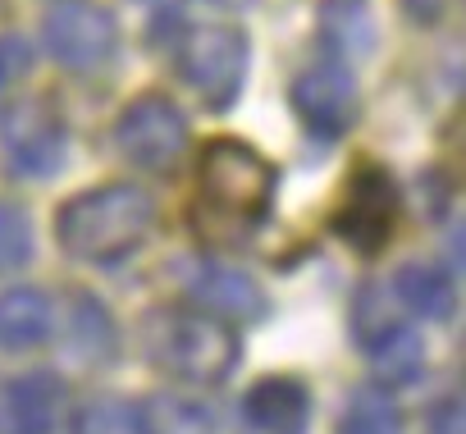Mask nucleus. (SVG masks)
Wrapping results in <instances>:
<instances>
[{"label":"nucleus","mask_w":466,"mask_h":434,"mask_svg":"<svg viewBox=\"0 0 466 434\" xmlns=\"http://www.w3.org/2000/svg\"><path fill=\"white\" fill-rule=\"evenodd\" d=\"M279 169L243 137H210L197 156L192 234L206 247H243L270 215Z\"/></svg>","instance_id":"1"},{"label":"nucleus","mask_w":466,"mask_h":434,"mask_svg":"<svg viewBox=\"0 0 466 434\" xmlns=\"http://www.w3.org/2000/svg\"><path fill=\"white\" fill-rule=\"evenodd\" d=\"M160 220L156 197L137 183H101L92 192H78L60 206L56 238L74 261L87 266H115L133 257Z\"/></svg>","instance_id":"2"},{"label":"nucleus","mask_w":466,"mask_h":434,"mask_svg":"<svg viewBox=\"0 0 466 434\" xmlns=\"http://www.w3.org/2000/svg\"><path fill=\"white\" fill-rule=\"evenodd\" d=\"M142 352L160 375L192 389H210L233 375L243 348L224 320L197 307H156L142 320Z\"/></svg>","instance_id":"3"},{"label":"nucleus","mask_w":466,"mask_h":434,"mask_svg":"<svg viewBox=\"0 0 466 434\" xmlns=\"http://www.w3.org/2000/svg\"><path fill=\"white\" fill-rule=\"evenodd\" d=\"M398 215H402L398 178L375 160H357V169L348 174V187L339 197V210H334V234L357 257H380L398 229Z\"/></svg>","instance_id":"4"},{"label":"nucleus","mask_w":466,"mask_h":434,"mask_svg":"<svg viewBox=\"0 0 466 434\" xmlns=\"http://www.w3.org/2000/svg\"><path fill=\"white\" fill-rule=\"evenodd\" d=\"M248 33L233 24H210L183 37L178 46V78L206 101V110H228L248 78Z\"/></svg>","instance_id":"5"},{"label":"nucleus","mask_w":466,"mask_h":434,"mask_svg":"<svg viewBox=\"0 0 466 434\" xmlns=\"http://www.w3.org/2000/svg\"><path fill=\"white\" fill-rule=\"evenodd\" d=\"M115 146L128 165L151 169V174H169L178 165V156L187 151V119L169 96L142 92L115 119Z\"/></svg>","instance_id":"6"},{"label":"nucleus","mask_w":466,"mask_h":434,"mask_svg":"<svg viewBox=\"0 0 466 434\" xmlns=\"http://www.w3.org/2000/svg\"><path fill=\"white\" fill-rule=\"evenodd\" d=\"M42 42H46L56 65H65L74 74H87V69H101L115 56L119 24L106 5H96V0H69V5H56L46 15Z\"/></svg>","instance_id":"7"},{"label":"nucleus","mask_w":466,"mask_h":434,"mask_svg":"<svg viewBox=\"0 0 466 434\" xmlns=\"http://www.w3.org/2000/svg\"><path fill=\"white\" fill-rule=\"evenodd\" d=\"M0 146L19 178H56L69 156V133L46 101H19L0 119Z\"/></svg>","instance_id":"8"},{"label":"nucleus","mask_w":466,"mask_h":434,"mask_svg":"<svg viewBox=\"0 0 466 434\" xmlns=\"http://www.w3.org/2000/svg\"><path fill=\"white\" fill-rule=\"evenodd\" d=\"M302 128L316 137V142H334L343 137L357 115H361V92H357V78L352 69H343L339 60L329 65H311L293 78V92H289Z\"/></svg>","instance_id":"9"},{"label":"nucleus","mask_w":466,"mask_h":434,"mask_svg":"<svg viewBox=\"0 0 466 434\" xmlns=\"http://www.w3.org/2000/svg\"><path fill=\"white\" fill-rule=\"evenodd\" d=\"M187 298L197 302V311L215 316V320H243V325H257L270 316V298L261 293V284L233 266H215V261H201L192 275H187Z\"/></svg>","instance_id":"10"},{"label":"nucleus","mask_w":466,"mask_h":434,"mask_svg":"<svg viewBox=\"0 0 466 434\" xmlns=\"http://www.w3.org/2000/svg\"><path fill=\"white\" fill-rule=\"evenodd\" d=\"M243 420L257 434H302L311 420V389L293 375L257 379L243 393Z\"/></svg>","instance_id":"11"},{"label":"nucleus","mask_w":466,"mask_h":434,"mask_svg":"<svg viewBox=\"0 0 466 434\" xmlns=\"http://www.w3.org/2000/svg\"><path fill=\"white\" fill-rule=\"evenodd\" d=\"M56 329L51 298L42 288H10L0 293V348L5 352H28L42 348Z\"/></svg>","instance_id":"12"},{"label":"nucleus","mask_w":466,"mask_h":434,"mask_svg":"<svg viewBox=\"0 0 466 434\" xmlns=\"http://www.w3.org/2000/svg\"><path fill=\"white\" fill-rule=\"evenodd\" d=\"M389 293H393V302L402 311H411L420 320H452L457 316V284L443 270L425 266V261H407L393 275Z\"/></svg>","instance_id":"13"},{"label":"nucleus","mask_w":466,"mask_h":434,"mask_svg":"<svg viewBox=\"0 0 466 434\" xmlns=\"http://www.w3.org/2000/svg\"><path fill=\"white\" fill-rule=\"evenodd\" d=\"M5 389H10V425H15V434H51L56 429L60 407H65L60 375L33 370V375H19Z\"/></svg>","instance_id":"14"},{"label":"nucleus","mask_w":466,"mask_h":434,"mask_svg":"<svg viewBox=\"0 0 466 434\" xmlns=\"http://www.w3.org/2000/svg\"><path fill=\"white\" fill-rule=\"evenodd\" d=\"M74 434H160L156 411L137 398H92L74 411Z\"/></svg>","instance_id":"15"},{"label":"nucleus","mask_w":466,"mask_h":434,"mask_svg":"<svg viewBox=\"0 0 466 434\" xmlns=\"http://www.w3.org/2000/svg\"><path fill=\"white\" fill-rule=\"evenodd\" d=\"M370 366L384 384H411L420 370H425V338L411 329V325H393L384 329L370 348Z\"/></svg>","instance_id":"16"},{"label":"nucleus","mask_w":466,"mask_h":434,"mask_svg":"<svg viewBox=\"0 0 466 434\" xmlns=\"http://www.w3.org/2000/svg\"><path fill=\"white\" fill-rule=\"evenodd\" d=\"M74 352L92 366L115 361V320L92 293H74Z\"/></svg>","instance_id":"17"},{"label":"nucleus","mask_w":466,"mask_h":434,"mask_svg":"<svg viewBox=\"0 0 466 434\" xmlns=\"http://www.w3.org/2000/svg\"><path fill=\"white\" fill-rule=\"evenodd\" d=\"M343 434H402V411L393 402V393L361 384L352 389L348 407H343Z\"/></svg>","instance_id":"18"},{"label":"nucleus","mask_w":466,"mask_h":434,"mask_svg":"<svg viewBox=\"0 0 466 434\" xmlns=\"http://www.w3.org/2000/svg\"><path fill=\"white\" fill-rule=\"evenodd\" d=\"M398 302H393V293L389 288H380V284H366L357 298H352V334H357V343L361 348H370L384 329H393V325H402L398 320Z\"/></svg>","instance_id":"19"},{"label":"nucleus","mask_w":466,"mask_h":434,"mask_svg":"<svg viewBox=\"0 0 466 434\" xmlns=\"http://www.w3.org/2000/svg\"><path fill=\"white\" fill-rule=\"evenodd\" d=\"M33 261V220L15 201H0V275H15Z\"/></svg>","instance_id":"20"},{"label":"nucleus","mask_w":466,"mask_h":434,"mask_svg":"<svg viewBox=\"0 0 466 434\" xmlns=\"http://www.w3.org/2000/svg\"><path fill=\"white\" fill-rule=\"evenodd\" d=\"M33 69V51L24 37H0V87H10L15 78H24Z\"/></svg>","instance_id":"21"},{"label":"nucleus","mask_w":466,"mask_h":434,"mask_svg":"<svg viewBox=\"0 0 466 434\" xmlns=\"http://www.w3.org/2000/svg\"><path fill=\"white\" fill-rule=\"evenodd\" d=\"M402 10H407V19H416L420 28H430V24H439V19H443L448 0H402Z\"/></svg>","instance_id":"22"},{"label":"nucleus","mask_w":466,"mask_h":434,"mask_svg":"<svg viewBox=\"0 0 466 434\" xmlns=\"http://www.w3.org/2000/svg\"><path fill=\"white\" fill-rule=\"evenodd\" d=\"M434 434H461V407H457V402H443V407H439Z\"/></svg>","instance_id":"23"},{"label":"nucleus","mask_w":466,"mask_h":434,"mask_svg":"<svg viewBox=\"0 0 466 434\" xmlns=\"http://www.w3.org/2000/svg\"><path fill=\"white\" fill-rule=\"evenodd\" d=\"M0 434H15V425H10V389L0 384Z\"/></svg>","instance_id":"24"},{"label":"nucleus","mask_w":466,"mask_h":434,"mask_svg":"<svg viewBox=\"0 0 466 434\" xmlns=\"http://www.w3.org/2000/svg\"><path fill=\"white\" fill-rule=\"evenodd\" d=\"M210 5H224V10H243V5H252V0H210Z\"/></svg>","instance_id":"25"}]
</instances>
